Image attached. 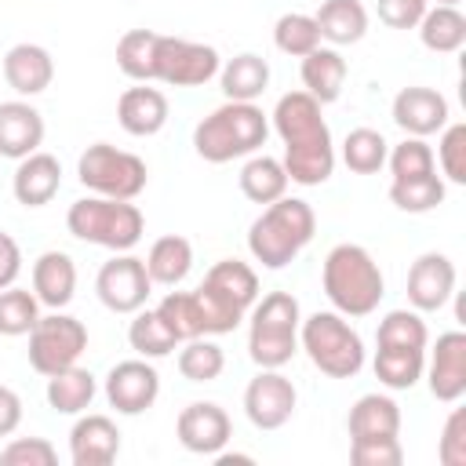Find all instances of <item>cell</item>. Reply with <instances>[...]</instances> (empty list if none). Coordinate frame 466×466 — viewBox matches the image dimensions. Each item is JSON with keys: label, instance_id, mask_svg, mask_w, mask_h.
Returning a JSON list of instances; mask_svg holds the SVG:
<instances>
[{"label": "cell", "instance_id": "obj_1", "mask_svg": "<svg viewBox=\"0 0 466 466\" xmlns=\"http://www.w3.org/2000/svg\"><path fill=\"white\" fill-rule=\"evenodd\" d=\"M320 284H324L328 302L342 317H368L379 309L386 295V277L379 262L371 258V251L360 244H335L324 255Z\"/></svg>", "mask_w": 466, "mask_h": 466}, {"label": "cell", "instance_id": "obj_2", "mask_svg": "<svg viewBox=\"0 0 466 466\" xmlns=\"http://www.w3.org/2000/svg\"><path fill=\"white\" fill-rule=\"evenodd\" d=\"M269 120L255 102H222L193 127V149L208 164H229L266 146Z\"/></svg>", "mask_w": 466, "mask_h": 466}, {"label": "cell", "instance_id": "obj_3", "mask_svg": "<svg viewBox=\"0 0 466 466\" xmlns=\"http://www.w3.org/2000/svg\"><path fill=\"white\" fill-rule=\"evenodd\" d=\"M317 233V215L302 197H280L248 229V251L266 269H284Z\"/></svg>", "mask_w": 466, "mask_h": 466}, {"label": "cell", "instance_id": "obj_4", "mask_svg": "<svg viewBox=\"0 0 466 466\" xmlns=\"http://www.w3.org/2000/svg\"><path fill=\"white\" fill-rule=\"evenodd\" d=\"M66 229L84 244H98L109 251H131L146 233V218H142L138 204H131V200H113V197L91 193V197H80L69 204Z\"/></svg>", "mask_w": 466, "mask_h": 466}, {"label": "cell", "instance_id": "obj_5", "mask_svg": "<svg viewBox=\"0 0 466 466\" xmlns=\"http://www.w3.org/2000/svg\"><path fill=\"white\" fill-rule=\"evenodd\" d=\"M299 346L328 379H353L364 368V339L339 309H317L299 324Z\"/></svg>", "mask_w": 466, "mask_h": 466}, {"label": "cell", "instance_id": "obj_6", "mask_svg": "<svg viewBox=\"0 0 466 466\" xmlns=\"http://www.w3.org/2000/svg\"><path fill=\"white\" fill-rule=\"evenodd\" d=\"M251 328H248V357L258 368H284L299 353V324L302 309L291 291H269L255 299Z\"/></svg>", "mask_w": 466, "mask_h": 466}, {"label": "cell", "instance_id": "obj_7", "mask_svg": "<svg viewBox=\"0 0 466 466\" xmlns=\"http://www.w3.org/2000/svg\"><path fill=\"white\" fill-rule=\"evenodd\" d=\"M197 299L204 306L208 335H226L255 306V299H258V277H255V269L248 262L222 258V262H215L204 273V280L197 288Z\"/></svg>", "mask_w": 466, "mask_h": 466}, {"label": "cell", "instance_id": "obj_8", "mask_svg": "<svg viewBox=\"0 0 466 466\" xmlns=\"http://www.w3.org/2000/svg\"><path fill=\"white\" fill-rule=\"evenodd\" d=\"M76 175H80L84 189H91L95 197H113V200H135L149 178L142 157L116 149L109 142L87 146L76 160Z\"/></svg>", "mask_w": 466, "mask_h": 466}, {"label": "cell", "instance_id": "obj_9", "mask_svg": "<svg viewBox=\"0 0 466 466\" xmlns=\"http://www.w3.org/2000/svg\"><path fill=\"white\" fill-rule=\"evenodd\" d=\"M87 350V328L84 320L55 309L47 317H40L29 331V364L33 371H40L44 379L55 371H66L80 360V353Z\"/></svg>", "mask_w": 466, "mask_h": 466}, {"label": "cell", "instance_id": "obj_10", "mask_svg": "<svg viewBox=\"0 0 466 466\" xmlns=\"http://www.w3.org/2000/svg\"><path fill=\"white\" fill-rule=\"evenodd\" d=\"M222 58L211 44L182 40V36H157V58H153V80H164L171 87H200L211 76H218Z\"/></svg>", "mask_w": 466, "mask_h": 466}, {"label": "cell", "instance_id": "obj_11", "mask_svg": "<svg viewBox=\"0 0 466 466\" xmlns=\"http://www.w3.org/2000/svg\"><path fill=\"white\" fill-rule=\"evenodd\" d=\"M95 291H98V302L113 313H135L146 306L149 291H153V280L146 273V262L127 255V251H116L109 262H102L98 277H95Z\"/></svg>", "mask_w": 466, "mask_h": 466}, {"label": "cell", "instance_id": "obj_12", "mask_svg": "<svg viewBox=\"0 0 466 466\" xmlns=\"http://www.w3.org/2000/svg\"><path fill=\"white\" fill-rule=\"evenodd\" d=\"M295 404H299L295 382L280 375V368H262L244 390V415L251 419L255 430H280L295 415Z\"/></svg>", "mask_w": 466, "mask_h": 466}, {"label": "cell", "instance_id": "obj_13", "mask_svg": "<svg viewBox=\"0 0 466 466\" xmlns=\"http://www.w3.org/2000/svg\"><path fill=\"white\" fill-rule=\"evenodd\" d=\"M160 397V375L146 357L135 360H120L109 368L106 375V400L120 411V415H142L157 404Z\"/></svg>", "mask_w": 466, "mask_h": 466}, {"label": "cell", "instance_id": "obj_14", "mask_svg": "<svg viewBox=\"0 0 466 466\" xmlns=\"http://www.w3.org/2000/svg\"><path fill=\"white\" fill-rule=\"evenodd\" d=\"M175 433H178V444L193 455H215L229 444L233 437V422L226 415L222 404L215 400H193L178 411L175 419Z\"/></svg>", "mask_w": 466, "mask_h": 466}, {"label": "cell", "instance_id": "obj_15", "mask_svg": "<svg viewBox=\"0 0 466 466\" xmlns=\"http://www.w3.org/2000/svg\"><path fill=\"white\" fill-rule=\"evenodd\" d=\"M455 280H459L455 262L444 251L419 255L408 269V302H411V309H419V313L444 309L448 299L455 295Z\"/></svg>", "mask_w": 466, "mask_h": 466}, {"label": "cell", "instance_id": "obj_16", "mask_svg": "<svg viewBox=\"0 0 466 466\" xmlns=\"http://www.w3.org/2000/svg\"><path fill=\"white\" fill-rule=\"evenodd\" d=\"M422 375H426V386L437 400L455 404L466 393V331L437 335V346H433Z\"/></svg>", "mask_w": 466, "mask_h": 466}, {"label": "cell", "instance_id": "obj_17", "mask_svg": "<svg viewBox=\"0 0 466 466\" xmlns=\"http://www.w3.org/2000/svg\"><path fill=\"white\" fill-rule=\"evenodd\" d=\"M451 109H448V98L437 91V87H400L397 98H393V124L404 131V135H415V138H430L437 135L444 124H448Z\"/></svg>", "mask_w": 466, "mask_h": 466}, {"label": "cell", "instance_id": "obj_18", "mask_svg": "<svg viewBox=\"0 0 466 466\" xmlns=\"http://www.w3.org/2000/svg\"><path fill=\"white\" fill-rule=\"evenodd\" d=\"M269 116H273V131L280 135L284 146H302V142H317V138L331 135V127L324 124V113H320V102L309 91L280 95Z\"/></svg>", "mask_w": 466, "mask_h": 466}, {"label": "cell", "instance_id": "obj_19", "mask_svg": "<svg viewBox=\"0 0 466 466\" xmlns=\"http://www.w3.org/2000/svg\"><path fill=\"white\" fill-rule=\"evenodd\" d=\"M120 455V430L109 415H80L69 430L73 466H109Z\"/></svg>", "mask_w": 466, "mask_h": 466}, {"label": "cell", "instance_id": "obj_20", "mask_svg": "<svg viewBox=\"0 0 466 466\" xmlns=\"http://www.w3.org/2000/svg\"><path fill=\"white\" fill-rule=\"evenodd\" d=\"M44 142V116L36 106L11 98L0 102V157L7 160H22L29 153H36Z\"/></svg>", "mask_w": 466, "mask_h": 466}, {"label": "cell", "instance_id": "obj_21", "mask_svg": "<svg viewBox=\"0 0 466 466\" xmlns=\"http://www.w3.org/2000/svg\"><path fill=\"white\" fill-rule=\"evenodd\" d=\"M11 189H15V200L22 208H44L55 200V193L62 189V164L58 157L51 153H29L18 160L15 167V178H11Z\"/></svg>", "mask_w": 466, "mask_h": 466}, {"label": "cell", "instance_id": "obj_22", "mask_svg": "<svg viewBox=\"0 0 466 466\" xmlns=\"http://www.w3.org/2000/svg\"><path fill=\"white\" fill-rule=\"evenodd\" d=\"M4 80H7L11 91H18L25 98L47 91L51 80H55V58H51V51L40 47V44H29V40L25 44H15L4 55Z\"/></svg>", "mask_w": 466, "mask_h": 466}, {"label": "cell", "instance_id": "obj_23", "mask_svg": "<svg viewBox=\"0 0 466 466\" xmlns=\"http://www.w3.org/2000/svg\"><path fill=\"white\" fill-rule=\"evenodd\" d=\"M33 295L47 309H66L76 295V262L66 251H44L33 262Z\"/></svg>", "mask_w": 466, "mask_h": 466}, {"label": "cell", "instance_id": "obj_24", "mask_svg": "<svg viewBox=\"0 0 466 466\" xmlns=\"http://www.w3.org/2000/svg\"><path fill=\"white\" fill-rule=\"evenodd\" d=\"M116 120L127 135L135 138H149L167 124V98L157 87H127L116 98Z\"/></svg>", "mask_w": 466, "mask_h": 466}, {"label": "cell", "instance_id": "obj_25", "mask_svg": "<svg viewBox=\"0 0 466 466\" xmlns=\"http://www.w3.org/2000/svg\"><path fill=\"white\" fill-rule=\"evenodd\" d=\"M302 91H309L320 106L335 102L342 95V84H346V58L339 55V47H313L306 58H302Z\"/></svg>", "mask_w": 466, "mask_h": 466}, {"label": "cell", "instance_id": "obj_26", "mask_svg": "<svg viewBox=\"0 0 466 466\" xmlns=\"http://www.w3.org/2000/svg\"><path fill=\"white\" fill-rule=\"evenodd\" d=\"M346 426H350V441H360V437H397L400 433V408L386 393H364V397L353 400Z\"/></svg>", "mask_w": 466, "mask_h": 466}, {"label": "cell", "instance_id": "obj_27", "mask_svg": "<svg viewBox=\"0 0 466 466\" xmlns=\"http://www.w3.org/2000/svg\"><path fill=\"white\" fill-rule=\"evenodd\" d=\"M284 171H288V182H299V186H320L331 178L335 171V142L331 135L328 138H317V142H302V146H284Z\"/></svg>", "mask_w": 466, "mask_h": 466}, {"label": "cell", "instance_id": "obj_28", "mask_svg": "<svg viewBox=\"0 0 466 466\" xmlns=\"http://www.w3.org/2000/svg\"><path fill=\"white\" fill-rule=\"evenodd\" d=\"M313 22L320 29V40H328L335 47L357 44L368 33V11H364L360 0H324L317 7Z\"/></svg>", "mask_w": 466, "mask_h": 466}, {"label": "cell", "instance_id": "obj_29", "mask_svg": "<svg viewBox=\"0 0 466 466\" xmlns=\"http://www.w3.org/2000/svg\"><path fill=\"white\" fill-rule=\"evenodd\" d=\"M218 80H222L226 102H255L269 87V62L262 55H251V51L233 55L218 69Z\"/></svg>", "mask_w": 466, "mask_h": 466}, {"label": "cell", "instance_id": "obj_30", "mask_svg": "<svg viewBox=\"0 0 466 466\" xmlns=\"http://www.w3.org/2000/svg\"><path fill=\"white\" fill-rule=\"evenodd\" d=\"M146 262V273L153 284H164V288H178L189 269H193V244L178 233H167L160 240H153L149 255L142 258Z\"/></svg>", "mask_w": 466, "mask_h": 466}, {"label": "cell", "instance_id": "obj_31", "mask_svg": "<svg viewBox=\"0 0 466 466\" xmlns=\"http://www.w3.org/2000/svg\"><path fill=\"white\" fill-rule=\"evenodd\" d=\"M419 40L422 47L437 51V55H455L466 44V15L451 4H433L426 7V15L419 18Z\"/></svg>", "mask_w": 466, "mask_h": 466}, {"label": "cell", "instance_id": "obj_32", "mask_svg": "<svg viewBox=\"0 0 466 466\" xmlns=\"http://www.w3.org/2000/svg\"><path fill=\"white\" fill-rule=\"evenodd\" d=\"M240 193L251 204H273L288 193V171L277 157L266 153H251L240 167Z\"/></svg>", "mask_w": 466, "mask_h": 466}, {"label": "cell", "instance_id": "obj_33", "mask_svg": "<svg viewBox=\"0 0 466 466\" xmlns=\"http://www.w3.org/2000/svg\"><path fill=\"white\" fill-rule=\"evenodd\" d=\"M98 393V382L87 368H66V371H55L47 375V404L58 411V415H80L91 408Z\"/></svg>", "mask_w": 466, "mask_h": 466}, {"label": "cell", "instance_id": "obj_34", "mask_svg": "<svg viewBox=\"0 0 466 466\" xmlns=\"http://www.w3.org/2000/svg\"><path fill=\"white\" fill-rule=\"evenodd\" d=\"M371 368H375V379L382 386H390V390H411L422 379L426 350H415V346H379Z\"/></svg>", "mask_w": 466, "mask_h": 466}, {"label": "cell", "instance_id": "obj_35", "mask_svg": "<svg viewBox=\"0 0 466 466\" xmlns=\"http://www.w3.org/2000/svg\"><path fill=\"white\" fill-rule=\"evenodd\" d=\"M157 317L167 324V331H171L178 342L197 339V335H208L204 306H200L197 291H167V295L157 302Z\"/></svg>", "mask_w": 466, "mask_h": 466}, {"label": "cell", "instance_id": "obj_36", "mask_svg": "<svg viewBox=\"0 0 466 466\" xmlns=\"http://www.w3.org/2000/svg\"><path fill=\"white\" fill-rule=\"evenodd\" d=\"M444 193H448V186H444V178L437 171L419 175V178H393L390 182L393 208H400L408 215H426V211L441 208L444 204Z\"/></svg>", "mask_w": 466, "mask_h": 466}, {"label": "cell", "instance_id": "obj_37", "mask_svg": "<svg viewBox=\"0 0 466 466\" xmlns=\"http://www.w3.org/2000/svg\"><path fill=\"white\" fill-rule=\"evenodd\" d=\"M157 36L153 29H127L116 40V66L124 76L149 84L153 80V58H157Z\"/></svg>", "mask_w": 466, "mask_h": 466}, {"label": "cell", "instance_id": "obj_38", "mask_svg": "<svg viewBox=\"0 0 466 466\" xmlns=\"http://www.w3.org/2000/svg\"><path fill=\"white\" fill-rule=\"evenodd\" d=\"M386 153H390V142L382 138V131L375 127H353L342 142V164L357 175H375L386 167Z\"/></svg>", "mask_w": 466, "mask_h": 466}, {"label": "cell", "instance_id": "obj_39", "mask_svg": "<svg viewBox=\"0 0 466 466\" xmlns=\"http://www.w3.org/2000/svg\"><path fill=\"white\" fill-rule=\"evenodd\" d=\"M127 342H131V350H135L138 357H146V360L167 357V353L178 346V339L167 331V324L157 317V309H135V320H131V328H127Z\"/></svg>", "mask_w": 466, "mask_h": 466}, {"label": "cell", "instance_id": "obj_40", "mask_svg": "<svg viewBox=\"0 0 466 466\" xmlns=\"http://www.w3.org/2000/svg\"><path fill=\"white\" fill-rule=\"evenodd\" d=\"M222 368H226V353L208 335L186 339V346L178 350V371L189 382H215L222 375Z\"/></svg>", "mask_w": 466, "mask_h": 466}, {"label": "cell", "instance_id": "obj_41", "mask_svg": "<svg viewBox=\"0 0 466 466\" xmlns=\"http://www.w3.org/2000/svg\"><path fill=\"white\" fill-rule=\"evenodd\" d=\"M40 320V299L29 288H0V335H29Z\"/></svg>", "mask_w": 466, "mask_h": 466}, {"label": "cell", "instance_id": "obj_42", "mask_svg": "<svg viewBox=\"0 0 466 466\" xmlns=\"http://www.w3.org/2000/svg\"><path fill=\"white\" fill-rule=\"evenodd\" d=\"M273 44L291 55V58H306L313 47H320V29L313 22V15H302V11H288L277 18L273 25Z\"/></svg>", "mask_w": 466, "mask_h": 466}, {"label": "cell", "instance_id": "obj_43", "mask_svg": "<svg viewBox=\"0 0 466 466\" xmlns=\"http://www.w3.org/2000/svg\"><path fill=\"white\" fill-rule=\"evenodd\" d=\"M375 342L379 346H415V350H426L430 331H426V320H422L419 309H390L379 320Z\"/></svg>", "mask_w": 466, "mask_h": 466}, {"label": "cell", "instance_id": "obj_44", "mask_svg": "<svg viewBox=\"0 0 466 466\" xmlns=\"http://www.w3.org/2000/svg\"><path fill=\"white\" fill-rule=\"evenodd\" d=\"M386 164H390V175L393 178H419V175L437 171L433 146L426 138H415V135H404V142H397L386 153Z\"/></svg>", "mask_w": 466, "mask_h": 466}, {"label": "cell", "instance_id": "obj_45", "mask_svg": "<svg viewBox=\"0 0 466 466\" xmlns=\"http://www.w3.org/2000/svg\"><path fill=\"white\" fill-rule=\"evenodd\" d=\"M433 160L441 164L448 182L466 186V124H444L441 127V142H437Z\"/></svg>", "mask_w": 466, "mask_h": 466}, {"label": "cell", "instance_id": "obj_46", "mask_svg": "<svg viewBox=\"0 0 466 466\" xmlns=\"http://www.w3.org/2000/svg\"><path fill=\"white\" fill-rule=\"evenodd\" d=\"M350 462L353 466H400L404 462L400 437H360V441H350Z\"/></svg>", "mask_w": 466, "mask_h": 466}, {"label": "cell", "instance_id": "obj_47", "mask_svg": "<svg viewBox=\"0 0 466 466\" xmlns=\"http://www.w3.org/2000/svg\"><path fill=\"white\" fill-rule=\"evenodd\" d=\"M58 451L47 437H15L0 451V466H55Z\"/></svg>", "mask_w": 466, "mask_h": 466}, {"label": "cell", "instance_id": "obj_48", "mask_svg": "<svg viewBox=\"0 0 466 466\" xmlns=\"http://www.w3.org/2000/svg\"><path fill=\"white\" fill-rule=\"evenodd\" d=\"M437 459L444 466H466V411L462 408H451L441 430V441H437Z\"/></svg>", "mask_w": 466, "mask_h": 466}, {"label": "cell", "instance_id": "obj_49", "mask_svg": "<svg viewBox=\"0 0 466 466\" xmlns=\"http://www.w3.org/2000/svg\"><path fill=\"white\" fill-rule=\"evenodd\" d=\"M430 0H379L375 11H379V22H386L390 29H415L419 18L426 15Z\"/></svg>", "mask_w": 466, "mask_h": 466}, {"label": "cell", "instance_id": "obj_50", "mask_svg": "<svg viewBox=\"0 0 466 466\" xmlns=\"http://www.w3.org/2000/svg\"><path fill=\"white\" fill-rule=\"evenodd\" d=\"M22 273V248L11 233L0 229V288H11Z\"/></svg>", "mask_w": 466, "mask_h": 466}, {"label": "cell", "instance_id": "obj_51", "mask_svg": "<svg viewBox=\"0 0 466 466\" xmlns=\"http://www.w3.org/2000/svg\"><path fill=\"white\" fill-rule=\"evenodd\" d=\"M22 422V397L11 386H0V437H11Z\"/></svg>", "mask_w": 466, "mask_h": 466}, {"label": "cell", "instance_id": "obj_52", "mask_svg": "<svg viewBox=\"0 0 466 466\" xmlns=\"http://www.w3.org/2000/svg\"><path fill=\"white\" fill-rule=\"evenodd\" d=\"M233 462H255L244 451H215V466H233Z\"/></svg>", "mask_w": 466, "mask_h": 466}, {"label": "cell", "instance_id": "obj_53", "mask_svg": "<svg viewBox=\"0 0 466 466\" xmlns=\"http://www.w3.org/2000/svg\"><path fill=\"white\" fill-rule=\"evenodd\" d=\"M437 4H451V7H459V4H462V0H437Z\"/></svg>", "mask_w": 466, "mask_h": 466}]
</instances>
